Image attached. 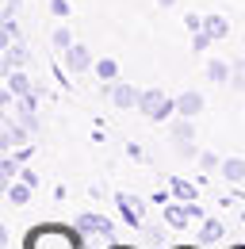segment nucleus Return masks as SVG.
I'll return each mask as SVG.
<instances>
[{
  "mask_svg": "<svg viewBox=\"0 0 245 249\" xmlns=\"http://www.w3.org/2000/svg\"><path fill=\"white\" fill-rule=\"evenodd\" d=\"M88 246V238L73 226H61V222H46V226H38V230H31L23 249H85Z\"/></svg>",
  "mask_w": 245,
  "mask_h": 249,
  "instance_id": "nucleus-1",
  "label": "nucleus"
},
{
  "mask_svg": "<svg viewBox=\"0 0 245 249\" xmlns=\"http://www.w3.org/2000/svg\"><path fill=\"white\" fill-rule=\"evenodd\" d=\"M138 111H142L150 123H165V119L176 115V96H169L165 89H142Z\"/></svg>",
  "mask_w": 245,
  "mask_h": 249,
  "instance_id": "nucleus-2",
  "label": "nucleus"
},
{
  "mask_svg": "<svg viewBox=\"0 0 245 249\" xmlns=\"http://www.w3.org/2000/svg\"><path fill=\"white\" fill-rule=\"evenodd\" d=\"M85 238H104V242H115V222L104 215V211H81L73 222Z\"/></svg>",
  "mask_w": 245,
  "mask_h": 249,
  "instance_id": "nucleus-3",
  "label": "nucleus"
},
{
  "mask_svg": "<svg viewBox=\"0 0 245 249\" xmlns=\"http://www.w3.org/2000/svg\"><path fill=\"white\" fill-rule=\"evenodd\" d=\"M100 92L107 96L119 111H130V107H138V100H142V89H134V85H119V81H104V89Z\"/></svg>",
  "mask_w": 245,
  "mask_h": 249,
  "instance_id": "nucleus-4",
  "label": "nucleus"
},
{
  "mask_svg": "<svg viewBox=\"0 0 245 249\" xmlns=\"http://www.w3.org/2000/svg\"><path fill=\"white\" fill-rule=\"evenodd\" d=\"M161 218L173 226V230H184L192 218H203V211L195 207V199L188 203V199H176V203H165V211H161Z\"/></svg>",
  "mask_w": 245,
  "mask_h": 249,
  "instance_id": "nucleus-5",
  "label": "nucleus"
},
{
  "mask_svg": "<svg viewBox=\"0 0 245 249\" xmlns=\"http://www.w3.org/2000/svg\"><path fill=\"white\" fill-rule=\"evenodd\" d=\"M115 207H119V215H122L126 226H134V230H142V226H146V203H142L138 196L119 192V196H115Z\"/></svg>",
  "mask_w": 245,
  "mask_h": 249,
  "instance_id": "nucleus-6",
  "label": "nucleus"
},
{
  "mask_svg": "<svg viewBox=\"0 0 245 249\" xmlns=\"http://www.w3.org/2000/svg\"><path fill=\"white\" fill-rule=\"evenodd\" d=\"M65 54V69L69 73H88V69H96V58H92L88 46H81V42H73L69 50H61Z\"/></svg>",
  "mask_w": 245,
  "mask_h": 249,
  "instance_id": "nucleus-7",
  "label": "nucleus"
},
{
  "mask_svg": "<svg viewBox=\"0 0 245 249\" xmlns=\"http://www.w3.org/2000/svg\"><path fill=\"white\" fill-rule=\"evenodd\" d=\"M31 130L23 126V119L16 123V119H4V134H0V146L4 150H19V146H27Z\"/></svg>",
  "mask_w": 245,
  "mask_h": 249,
  "instance_id": "nucleus-8",
  "label": "nucleus"
},
{
  "mask_svg": "<svg viewBox=\"0 0 245 249\" xmlns=\"http://www.w3.org/2000/svg\"><path fill=\"white\" fill-rule=\"evenodd\" d=\"M199 111H203V92H199V89H184V92L176 96V115L195 119Z\"/></svg>",
  "mask_w": 245,
  "mask_h": 249,
  "instance_id": "nucleus-9",
  "label": "nucleus"
},
{
  "mask_svg": "<svg viewBox=\"0 0 245 249\" xmlns=\"http://www.w3.org/2000/svg\"><path fill=\"white\" fill-rule=\"evenodd\" d=\"M169 138H173V146L176 142H195V119H188V115L169 119Z\"/></svg>",
  "mask_w": 245,
  "mask_h": 249,
  "instance_id": "nucleus-10",
  "label": "nucleus"
},
{
  "mask_svg": "<svg viewBox=\"0 0 245 249\" xmlns=\"http://www.w3.org/2000/svg\"><path fill=\"white\" fill-rule=\"evenodd\" d=\"M4 89L16 96V100H19V96H27V92H35V85L23 77V69H4Z\"/></svg>",
  "mask_w": 245,
  "mask_h": 249,
  "instance_id": "nucleus-11",
  "label": "nucleus"
},
{
  "mask_svg": "<svg viewBox=\"0 0 245 249\" xmlns=\"http://www.w3.org/2000/svg\"><path fill=\"white\" fill-rule=\"evenodd\" d=\"M31 62V50L16 38V42H8L4 46V69H23V65Z\"/></svg>",
  "mask_w": 245,
  "mask_h": 249,
  "instance_id": "nucleus-12",
  "label": "nucleus"
},
{
  "mask_svg": "<svg viewBox=\"0 0 245 249\" xmlns=\"http://www.w3.org/2000/svg\"><path fill=\"white\" fill-rule=\"evenodd\" d=\"M230 77H234V65L230 62H222V58H211V62H207V81H211V85H222V89H226Z\"/></svg>",
  "mask_w": 245,
  "mask_h": 249,
  "instance_id": "nucleus-13",
  "label": "nucleus"
},
{
  "mask_svg": "<svg viewBox=\"0 0 245 249\" xmlns=\"http://www.w3.org/2000/svg\"><path fill=\"white\" fill-rule=\"evenodd\" d=\"M4 192H8V203H12V207H23V203L31 199V184L23 180V177H19V180H8Z\"/></svg>",
  "mask_w": 245,
  "mask_h": 249,
  "instance_id": "nucleus-14",
  "label": "nucleus"
},
{
  "mask_svg": "<svg viewBox=\"0 0 245 249\" xmlns=\"http://www.w3.org/2000/svg\"><path fill=\"white\" fill-rule=\"evenodd\" d=\"M226 238V226L218 222V218H203V226H199V242L203 246H214V242H222Z\"/></svg>",
  "mask_w": 245,
  "mask_h": 249,
  "instance_id": "nucleus-15",
  "label": "nucleus"
},
{
  "mask_svg": "<svg viewBox=\"0 0 245 249\" xmlns=\"http://www.w3.org/2000/svg\"><path fill=\"white\" fill-rule=\"evenodd\" d=\"M203 31L211 35L214 42H222V38L230 35V19H226V16H203Z\"/></svg>",
  "mask_w": 245,
  "mask_h": 249,
  "instance_id": "nucleus-16",
  "label": "nucleus"
},
{
  "mask_svg": "<svg viewBox=\"0 0 245 249\" xmlns=\"http://www.w3.org/2000/svg\"><path fill=\"white\" fill-rule=\"evenodd\" d=\"M222 180L245 184V161H242V157H226V161H222Z\"/></svg>",
  "mask_w": 245,
  "mask_h": 249,
  "instance_id": "nucleus-17",
  "label": "nucleus"
},
{
  "mask_svg": "<svg viewBox=\"0 0 245 249\" xmlns=\"http://www.w3.org/2000/svg\"><path fill=\"white\" fill-rule=\"evenodd\" d=\"M115 73H119V62H115V58H96V77H100V81H115Z\"/></svg>",
  "mask_w": 245,
  "mask_h": 249,
  "instance_id": "nucleus-18",
  "label": "nucleus"
},
{
  "mask_svg": "<svg viewBox=\"0 0 245 249\" xmlns=\"http://www.w3.org/2000/svg\"><path fill=\"white\" fill-rule=\"evenodd\" d=\"M169 188H173V196H176V199H188V203L195 199V188L188 184V180H180V177H169Z\"/></svg>",
  "mask_w": 245,
  "mask_h": 249,
  "instance_id": "nucleus-19",
  "label": "nucleus"
},
{
  "mask_svg": "<svg viewBox=\"0 0 245 249\" xmlns=\"http://www.w3.org/2000/svg\"><path fill=\"white\" fill-rule=\"evenodd\" d=\"M16 111H19V115H38V92L19 96V100H16Z\"/></svg>",
  "mask_w": 245,
  "mask_h": 249,
  "instance_id": "nucleus-20",
  "label": "nucleus"
},
{
  "mask_svg": "<svg viewBox=\"0 0 245 249\" xmlns=\"http://www.w3.org/2000/svg\"><path fill=\"white\" fill-rule=\"evenodd\" d=\"M19 165H23V161H19L16 154H12V157H4V165H0V177H4V184L19 177Z\"/></svg>",
  "mask_w": 245,
  "mask_h": 249,
  "instance_id": "nucleus-21",
  "label": "nucleus"
},
{
  "mask_svg": "<svg viewBox=\"0 0 245 249\" xmlns=\"http://www.w3.org/2000/svg\"><path fill=\"white\" fill-rule=\"evenodd\" d=\"M0 27H4V31H0V38H4V46L19 38V23H16V16H4V23H0Z\"/></svg>",
  "mask_w": 245,
  "mask_h": 249,
  "instance_id": "nucleus-22",
  "label": "nucleus"
},
{
  "mask_svg": "<svg viewBox=\"0 0 245 249\" xmlns=\"http://www.w3.org/2000/svg\"><path fill=\"white\" fill-rule=\"evenodd\" d=\"M50 42H54L58 50H69V46H73V35H69V27H54V35H50Z\"/></svg>",
  "mask_w": 245,
  "mask_h": 249,
  "instance_id": "nucleus-23",
  "label": "nucleus"
},
{
  "mask_svg": "<svg viewBox=\"0 0 245 249\" xmlns=\"http://www.w3.org/2000/svg\"><path fill=\"white\" fill-rule=\"evenodd\" d=\"M230 89H234V92H245V62H242V58L234 62V77H230Z\"/></svg>",
  "mask_w": 245,
  "mask_h": 249,
  "instance_id": "nucleus-24",
  "label": "nucleus"
},
{
  "mask_svg": "<svg viewBox=\"0 0 245 249\" xmlns=\"http://www.w3.org/2000/svg\"><path fill=\"white\" fill-rule=\"evenodd\" d=\"M195 161H199V169H207V173H211V169H222L218 154H207V150H199V157H195Z\"/></svg>",
  "mask_w": 245,
  "mask_h": 249,
  "instance_id": "nucleus-25",
  "label": "nucleus"
},
{
  "mask_svg": "<svg viewBox=\"0 0 245 249\" xmlns=\"http://www.w3.org/2000/svg\"><path fill=\"white\" fill-rule=\"evenodd\" d=\"M211 42H214V38H211L207 31H195V35H192V50H195V54H203Z\"/></svg>",
  "mask_w": 245,
  "mask_h": 249,
  "instance_id": "nucleus-26",
  "label": "nucleus"
},
{
  "mask_svg": "<svg viewBox=\"0 0 245 249\" xmlns=\"http://www.w3.org/2000/svg\"><path fill=\"white\" fill-rule=\"evenodd\" d=\"M176 157H184V161H192V157H199V150H195V142H176Z\"/></svg>",
  "mask_w": 245,
  "mask_h": 249,
  "instance_id": "nucleus-27",
  "label": "nucleus"
},
{
  "mask_svg": "<svg viewBox=\"0 0 245 249\" xmlns=\"http://www.w3.org/2000/svg\"><path fill=\"white\" fill-rule=\"evenodd\" d=\"M184 27H188V35H195V31H203V16H184Z\"/></svg>",
  "mask_w": 245,
  "mask_h": 249,
  "instance_id": "nucleus-28",
  "label": "nucleus"
},
{
  "mask_svg": "<svg viewBox=\"0 0 245 249\" xmlns=\"http://www.w3.org/2000/svg\"><path fill=\"white\" fill-rule=\"evenodd\" d=\"M50 16L65 19V16H69V0H50Z\"/></svg>",
  "mask_w": 245,
  "mask_h": 249,
  "instance_id": "nucleus-29",
  "label": "nucleus"
},
{
  "mask_svg": "<svg viewBox=\"0 0 245 249\" xmlns=\"http://www.w3.org/2000/svg\"><path fill=\"white\" fill-rule=\"evenodd\" d=\"M126 157H130V161H138V165H142V161H146V150H142V146H138V142H130V146H126Z\"/></svg>",
  "mask_w": 245,
  "mask_h": 249,
  "instance_id": "nucleus-30",
  "label": "nucleus"
},
{
  "mask_svg": "<svg viewBox=\"0 0 245 249\" xmlns=\"http://www.w3.org/2000/svg\"><path fill=\"white\" fill-rule=\"evenodd\" d=\"M19 119H23V126H27L31 134H35V130H38V115H19Z\"/></svg>",
  "mask_w": 245,
  "mask_h": 249,
  "instance_id": "nucleus-31",
  "label": "nucleus"
},
{
  "mask_svg": "<svg viewBox=\"0 0 245 249\" xmlns=\"http://www.w3.org/2000/svg\"><path fill=\"white\" fill-rule=\"evenodd\" d=\"M19 177H23V180H27L31 188H38V173H31V169H23V173H19Z\"/></svg>",
  "mask_w": 245,
  "mask_h": 249,
  "instance_id": "nucleus-32",
  "label": "nucleus"
},
{
  "mask_svg": "<svg viewBox=\"0 0 245 249\" xmlns=\"http://www.w3.org/2000/svg\"><path fill=\"white\" fill-rule=\"evenodd\" d=\"M19 12V0H4V16H16Z\"/></svg>",
  "mask_w": 245,
  "mask_h": 249,
  "instance_id": "nucleus-33",
  "label": "nucleus"
},
{
  "mask_svg": "<svg viewBox=\"0 0 245 249\" xmlns=\"http://www.w3.org/2000/svg\"><path fill=\"white\" fill-rule=\"evenodd\" d=\"M157 4H161V8H173V4H176V0H157Z\"/></svg>",
  "mask_w": 245,
  "mask_h": 249,
  "instance_id": "nucleus-34",
  "label": "nucleus"
},
{
  "mask_svg": "<svg viewBox=\"0 0 245 249\" xmlns=\"http://www.w3.org/2000/svg\"><path fill=\"white\" fill-rule=\"evenodd\" d=\"M107 249H130V246H115V242H111V246H107Z\"/></svg>",
  "mask_w": 245,
  "mask_h": 249,
  "instance_id": "nucleus-35",
  "label": "nucleus"
},
{
  "mask_svg": "<svg viewBox=\"0 0 245 249\" xmlns=\"http://www.w3.org/2000/svg\"><path fill=\"white\" fill-rule=\"evenodd\" d=\"M176 249H192V246H176Z\"/></svg>",
  "mask_w": 245,
  "mask_h": 249,
  "instance_id": "nucleus-36",
  "label": "nucleus"
},
{
  "mask_svg": "<svg viewBox=\"0 0 245 249\" xmlns=\"http://www.w3.org/2000/svg\"><path fill=\"white\" fill-rule=\"evenodd\" d=\"M230 249H245V246H230Z\"/></svg>",
  "mask_w": 245,
  "mask_h": 249,
  "instance_id": "nucleus-37",
  "label": "nucleus"
},
{
  "mask_svg": "<svg viewBox=\"0 0 245 249\" xmlns=\"http://www.w3.org/2000/svg\"><path fill=\"white\" fill-rule=\"evenodd\" d=\"M242 222H245V211H242Z\"/></svg>",
  "mask_w": 245,
  "mask_h": 249,
  "instance_id": "nucleus-38",
  "label": "nucleus"
}]
</instances>
